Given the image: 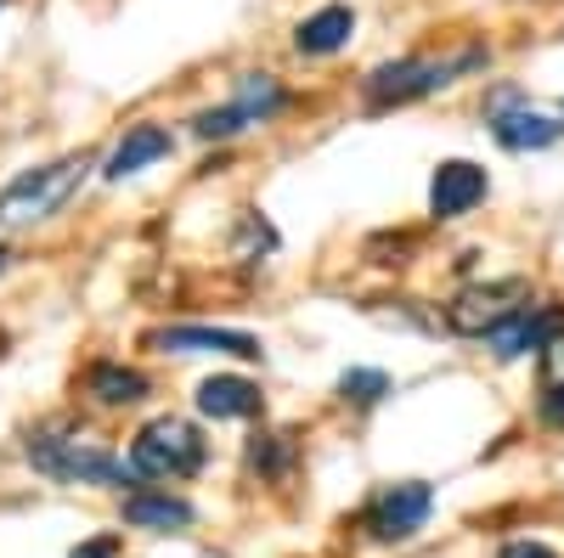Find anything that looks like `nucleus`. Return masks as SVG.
I'll use <instances>...</instances> for the list:
<instances>
[{
	"instance_id": "f257e3e1",
	"label": "nucleus",
	"mask_w": 564,
	"mask_h": 558,
	"mask_svg": "<svg viewBox=\"0 0 564 558\" xmlns=\"http://www.w3.org/2000/svg\"><path fill=\"white\" fill-rule=\"evenodd\" d=\"M23 457L34 462V474L57 480V485H102V491H141L130 457H119L113 446H102L90 429L68 424V417H52V424L29 429Z\"/></svg>"
},
{
	"instance_id": "f03ea898",
	"label": "nucleus",
	"mask_w": 564,
	"mask_h": 558,
	"mask_svg": "<svg viewBox=\"0 0 564 558\" xmlns=\"http://www.w3.org/2000/svg\"><path fill=\"white\" fill-rule=\"evenodd\" d=\"M97 169V158L90 153H63V158H52V164H40V169H23V175H12L7 186H0V226L7 231H18V226H40V220H52L79 186H85V175Z\"/></svg>"
},
{
	"instance_id": "7ed1b4c3",
	"label": "nucleus",
	"mask_w": 564,
	"mask_h": 558,
	"mask_svg": "<svg viewBox=\"0 0 564 558\" xmlns=\"http://www.w3.org/2000/svg\"><path fill=\"white\" fill-rule=\"evenodd\" d=\"M209 457V440L186 424V417H153L141 424L130 440V469L141 485H175V480H193Z\"/></svg>"
},
{
	"instance_id": "20e7f679",
	"label": "nucleus",
	"mask_w": 564,
	"mask_h": 558,
	"mask_svg": "<svg viewBox=\"0 0 564 558\" xmlns=\"http://www.w3.org/2000/svg\"><path fill=\"white\" fill-rule=\"evenodd\" d=\"M486 63V45H468V52H452V57H401V63H379L361 90L372 108H401V102H417V97H435L446 90L457 74L480 68Z\"/></svg>"
},
{
	"instance_id": "39448f33",
	"label": "nucleus",
	"mask_w": 564,
	"mask_h": 558,
	"mask_svg": "<svg viewBox=\"0 0 564 558\" xmlns=\"http://www.w3.org/2000/svg\"><path fill=\"white\" fill-rule=\"evenodd\" d=\"M435 514V485L430 480H401V485H379L361 507V530L372 541H412Z\"/></svg>"
},
{
	"instance_id": "423d86ee",
	"label": "nucleus",
	"mask_w": 564,
	"mask_h": 558,
	"mask_svg": "<svg viewBox=\"0 0 564 558\" xmlns=\"http://www.w3.org/2000/svg\"><path fill=\"white\" fill-rule=\"evenodd\" d=\"M531 305V283L525 276H502V283H475V288H463L452 305H446V333L457 339H486L491 328H502V321Z\"/></svg>"
},
{
	"instance_id": "0eeeda50",
	"label": "nucleus",
	"mask_w": 564,
	"mask_h": 558,
	"mask_svg": "<svg viewBox=\"0 0 564 558\" xmlns=\"http://www.w3.org/2000/svg\"><path fill=\"white\" fill-rule=\"evenodd\" d=\"M119 519L130 530H148V536H181V530H193L198 507L186 496H175L170 485H141L119 502Z\"/></svg>"
},
{
	"instance_id": "6e6552de",
	"label": "nucleus",
	"mask_w": 564,
	"mask_h": 558,
	"mask_svg": "<svg viewBox=\"0 0 564 558\" xmlns=\"http://www.w3.org/2000/svg\"><path fill=\"white\" fill-rule=\"evenodd\" d=\"M558 328H564V310H558V305H520V310L502 321V328L486 333V350H491L497 361H520V355H531V350L542 355V344H547Z\"/></svg>"
},
{
	"instance_id": "1a4fd4ad",
	"label": "nucleus",
	"mask_w": 564,
	"mask_h": 558,
	"mask_svg": "<svg viewBox=\"0 0 564 558\" xmlns=\"http://www.w3.org/2000/svg\"><path fill=\"white\" fill-rule=\"evenodd\" d=\"M153 350H175V355H238V361H260V339L238 333V328H198V321H181V328H159L148 333Z\"/></svg>"
},
{
	"instance_id": "9d476101",
	"label": "nucleus",
	"mask_w": 564,
	"mask_h": 558,
	"mask_svg": "<svg viewBox=\"0 0 564 558\" xmlns=\"http://www.w3.org/2000/svg\"><path fill=\"white\" fill-rule=\"evenodd\" d=\"M491 193V175L480 164H468V158H446L430 180V215L435 220H463L475 204H486Z\"/></svg>"
},
{
	"instance_id": "9b49d317",
	"label": "nucleus",
	"mask_w": 564,
	"mask_h": 558,
	"mask_svg": "<svg viewBox=\"0 0 564 558\" xmlns=\"http://www.w3.org/2000/svg\"><path fill=\"white\" fill-rule=\"evenodd\" d=\"M486 124H491V135H497V147H508V153H542V147L564 142V124L547 119V113H536L531 102L502 108V113H491Z\"/></svg>"
},
{
	"instance_id": "f8f14e48",
	"label": "nucleus",
	"mask_w": 564,
	"mask_h": 558,
	"mask_svg": "<svg viewBox=\"0 0 564 558\" xmlns=\"http://www.w3.org/2000/svg\"><path fill=\"white\" fill-rule=\"evenodd\" d=\"M170 153H175V135H170L164 124H130V130L119 135V147L108 153L102 175H108V180H124V175H141L148 164L170 158Z\"/></svg>"
},
{
	"instance_id": "ddd939ff",
	"label": "nucleus",
	"mask_w": 564,
	"mask_h": 558,
	"mask_svg": "<svg viewBox=\"0 0 564 558\" xmlns=\"http://www.w3.org/2000/svg\"><path fill=\"white\" fill-rule=\"evenodd\" d=\"M198 412L215 417V424H238V417L260 412V384L238 379V372H215V379L198 384Z\"/></svg>"
},
{
	"instance_id": "4468645a",
	"label": "nucleus",
	"mask_w": 564,
	"mask_h": 558,
	"mask_svg": "<svg viewBox=\"0 0 564 558\" xmlns=\"http://www.w3.org/2000/svg\"><path fill=\"white\" fill-rule=\"evenodd\" d=\"M148 372L141 366H124V361H97L85 372V395L97 401V406H135V401H148Z\"/></svg>"
},
{
	"instance_id": "2eb2a0df",
	"label": "nucleus",
	"mask_w": 564,
	"mask_h": 558,
	"mask_svg": "<svg viewBox=\"0 0 564 558\" xmlns=\"http://www.w3.org/2000/svg\"><path fill=\"white\" fill-rule=\"evenodd\" d=\"M350 34H356V12L350 7H322V12H311L294 29V45L305 57H334L339 45H350Z\"/></svg>"
},
{
	"instance_id": "dca6fc26",
	"label": "nucleus",
	"mask_w": 564,
	"mask_h": 558,
	"mask_svg": "<svg viewBox=\"0 0 564 558\" xmlns=\"http://www.w3.org/2000/svg\"><path fill=\"white\" fill-rule=\"evenodd\" d=\"M231 102H238L243 113H254V124L276 119L282 108H289V90H282L271 74H238L231 79Z\"/></svg>"
},
{
	"instance_id": "f3484780",
	"label": "nucleus",
	"mask_w": 564,
	"mask_h": 558,
	"mask_svg": "<svg viewBox=\"0 0 564 558\" xmlns=\"http://www.w3.org/2000/svg\"><path fill=\"white\" fill-rule=\"evenodd\" d=\"M243 130H254V113H243L238 102L204 108V113L193 119V135H198V142H231V135H243Z\"/></svg>"
},
{
	"instance_id": "a211bd4d",
	"label": "nucleus",
	"mask_w": 564,
	"mask_h": 558,
	"mask_svg": "<svg viewBox=\"0 0 564 558\" xmlns=\"http://www.w3.org/2000/svg\"><path fill=\"white\" fill-rule=\"evenodd\" d=\"M390 395V372H379V366H350V372H339V401H350V406H379Z\"/></svg>"
},
{
	"instance_id": "6ab92c4d",
	"label": "nucleus",
	"mask_w": 564,
	"mask_h": 558,
	"mask_svg": "<svg viewBox=\"0 0 564 558\" xmlns=\"http://www.w3.org/2000/svg\"><path fill=\"white\" fill-rule=\"evenodd\" d=\"M294 462V446H289V435H254L249 440V469L254 474H265V480H276L282 469Z\"/></svg>"
},
{
	"instance_id": "aec40b11",
	"label": "nucleus",
	"mask_w": 564,
	"mask_h": 558,
	"mask_svg": "<svg viewBox=\"0 0 564 558\" xmlns=\"http://www.w3.org/2000/svg\"><path fill=\"white\" fill-rule=\"evenodd\" d=\"M271 249H276V231L260 215H243V226H238V260H254V254H271Z\"/></svg>"
},
{
	"instance_id": "412c9836",
	"label": "nucleus",
	"mask_w": 564,
	"mask_h": 558,
	"mask_svg": "<svg viewBox=\"0 0 564 558\" xmlns=\"http://www.w3.org/2000/svg\"><path fill=\"white\" fill-rule=\"evenodd\" d=\"M542 390H564V328L542 344Z\"/></svg>"
},
{
	"instance_id": "4be33fe9",
	"label": "nucleus",
	"mask_w": 564,
	"mask_h": 558,
	"mask_svg": "<svg viewBox=\"0 0 564 558\" xmlns=\"http://www.w3.org/2000/svg\"><path fill=\"white\" fill-rule=\"evenodd\" d=\"M68 558H119V536H90V541H79Z\"/></svg>"
},
{
	"instance_id": "5701e85b",
	"label": "nucleus",
	"mask_w": 564,
	"mask_h": 558,
	"mask_svg": "<svg viewBox=\"0 0 564 558\" xmlns=\"http://www.w3.org/2000/svg\"><path fill=\"white\" fill-rule=\"evenodd\" d=\"M497 558H558L547 541H502V552Z\"/></svg>"
},
{
	"instance_id": "b1692460",
	"label": "nucleus",
	"mask_w": 564,
	"mask_h": 558,
	"mask_svg": "<svg viewBox=\"0 0 564 558\" xmlns=\"http://www.w3.org/2000/svg\"><path fill=\"white\" fill-rule=\"evenodd\" d=\"M542 424L564 429V390H542Z\"/></svg>"
},
{
	"instance_id": "393cba45",
	"label": "nucleus",
	"mask_w": 564,
	"mask_h": 558,
	"mask_svg": "<svg viewBox=\"0 0 564 558\" xmlns=\"http://www.w3.org/2000/svg\"><path fill=\"white\" fill-rule=\"evenodd\" d=\"M0 355H7V333H0Z\"/></svg>"
},
{
	"instance_id": "a878e982",
	"label": "nucleus",
	"mask_w": 564,
	"mask_h": 558,
	"mask_svg": "<svg viewBox=\"0 0 564 558\" xmlns=\"http://www.w3.org/2000/svg\"><path fill=\"white\" fill-rule=\"evenodd\" d=\"M0 265H7V249H0Z\"/></svg>"
},
{
	"instance_id": "bb28decb",
	"label": "nucleus",
	"mask_w": 564,
	"mask_h": 558,
	"mask_svg": "<svg viewBox=\"0 0 564 558\" xmlns=\"http://www.w3.org/2000/svg\"><path fill=\"white\" fill-rule=\"evenodd\" d=\"M0 7H7V0H0Z\"/></svg>"
}]
</instances>
